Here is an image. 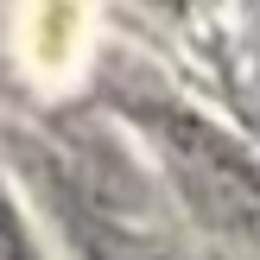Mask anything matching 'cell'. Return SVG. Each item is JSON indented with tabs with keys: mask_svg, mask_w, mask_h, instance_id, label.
<instances>
[{
	"mask_svg": "<svg viewBox=\"0 0 260 260\" xmlns=\"http://www.w3.org/2000/svg\"><path fill=\"white\" fill-rule=\"evenodd\" d=\"M248 83H254V102H260V63H254V76H248Z\"/></svg>",
	"mask_w": 260,
	"mask_h": 260,
	"instance_id": "cell-3",
	"label": "cell"
},
{
	"mask_svg": "<svg viewBox=\"0 0 260 260\" xmlns=\"http://www.w3.org/2000/svg\"><path fill=\"white\" fill-rule=\"evenodd\" d=\"M165 140H172V165L184 178L190 203L203 210V222L241 248H260V172L222 134L197 121H165Z\"/></svg>",
	"mask_w": 260,
	"mask_h": 260,
	"instance_id": "cell-1",
	"label": "cell"
},
{
	"mask_svg": "<svg viewBox=\"0 0 260 260\" xmlns=\"http://www.w3.org/2000/svg\"><path fill=\"white\" fill-rule=\"evenodd\" d=\"M0 260H32V248H25L19 222H13V210L0 203Z\"/></svg>",
	"mask_w": 260,
	"mask_h": 260,
	"instance_id": "cell-2",
	"label": "cell"
}]
</instances>
